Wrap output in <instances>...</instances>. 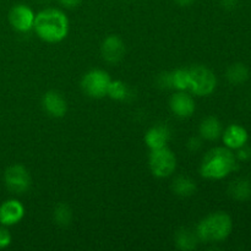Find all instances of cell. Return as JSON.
Here are the masks:
<instances>
[{"label":"cell","instance_id":"obj_11","mask_svg":"<svg viewBox=\"0 0 251 251\" xmlns=\"http://www.w3.org/2000/svg\"><path fill=\"white\" fill-rule=\"evenodd\" d=\"M42 107L47 114L53 118H63L68 112L66 100L56 91H49L43 96Z\"/></svg>","mask_w":251,"mask_h":251},{"label":"cell","instance_id":"obj_28","mask_svg":"<svg viewBox=\"0 0 251 251\" xmlns=\"http://www.w3.org/2000/svg\"><path fill=\"white\" fill-rule=\"evenodd\" d=\"M194 1H195V0H176V2H178L179 5H181V6H188V5L193 4Z\"/></svg>","mask_w":251,"mask_h":251},{"label":"cell","instance_id":"obj_13","mask_svg":"<svg viewBox=\"0 0 251 251\" xmlns=\"http://www.w3.org/2000/svg\"><path fill=\"white\" fill-rule=\"evenodd\" d=\"M25 216V207L20 201L7 200L0 206V223L2 226H14Z\"/></svg>","mask_w":251,"mask_h":251},{"label":"cell","instance_id":"obj_7","mask_svg":"<svg viewBox=\"0 0 251 251\" xmlns=\"http://www.w3.org/2000/svg\"><path fill=\"white\" fill-rule=\"evenodd\" d=\"M4 180L6 188L15 194H24L28 191L32 183L28 171L21 164L10 166L5 171Z\"/></svg>","mask_w":251,"mask_h":251},{"label":"cell","instance_id":"obj_2","mask_svg":"<svg viewBox=\"0 0 251 251\" xmlns=\"http://www.w3.org/2000/svg\"><path fill=\"white\" fill-rule=\"evenodd\" d=\"M237 157L228 147H215L203 157L200 173L203 178L220 180L237 169Z\"/></svg>","mask_w":251,"mask_h":251},{"label":"cell","instance_id":"obj_16","mask_svg":"<svg viewBox=\"0 0 251 251\" xmlns=\"http://www.w3.org/2000/svg\"><path fill=\"white\" fill-rule=\"evenodd\" d=\"M200 136L208 141H215L222 136V124L216 117H207L200 124Z\"/></svg>","mask_w":251,"mask_h":251},{"label":"cell","instance_id":"obj_24","mask_svg":"<svg viewBox=\"0 0 251 251\" xmlns=\"http://www.w3.org/2000/svg\"><path fill=\"white\" fill-rule=\"evenodd\" d=\"M235 157H237L238 159H240V161H248V159L251 158V149L245 147L244 145L243 147L238 149V153Z\"/></svg>","mask_w":251,"mask_h":251},{"label":"cell","instance_id":"obj_19","mask_svg":"<svg viewBox=\"0 0 251 251\" xmlns=\"http://www.w3.org/2000/svg\"><path fill=\"white\" fill-rule=\"evenodd\" d=\"M174 194L181 198H189V196L194 195L196 191V184L193 179L188 178V176H178L174 179L173 185H172Z\"/></svg>","mask_w":251,"mask_h":251},{"label":"cell","instance_id":"obj_22","mask_svg":"<svg viewBox=\"0 0 251 251\" xmlns=\"http://www.w3.org/2000/svg\"><path fill=\"white\" fill-rule=\"evenodd\" d=\"M127 95H129V91H127L126 85H125L123 81H110L109 87H108L107 91V96H109V97L114 100H126Z\"/></svg>","mask_w":251,"mask_h":251},{"label":"cell","instance_id":"obj_14","mask_svg":"<svg viewBox=\"0 0 251 251\" xmlns=\"http://www.w3.org/2000/svg\"><path fill=\"white\" fill-rule=\"evenodd\" d=\"M223 144L230 150H238L247 145L249 135L245 127L239 124H232L222 132Z\"/></svg>","mask_w":251,"mask_h":251},{"label":"cell","instance_id":"obj_17","mask_svg":"<svg viewBox=\"0 0 251 251\" xmlns=\"http://www.w3.org/2000/svg\"><path fill=\"white\" fill-rule=\"evenodd\" d=\"M228 193L234 200L247 201L251 198V183L248 179L239 178L230 183Z\"/></svg>","mask_w":251,"mask_h":251},{"label":"cell","instance_id":"obj_6","mask_svg":"<svg viewBox=\"0 0 251 251\" xmlns=\"http://www.w3.org/2000/svg\"><path fill=\"white\" fill-rule=\"evenodd\" d=\"M110 81L112 80L107 71L100 70V69H93L83 75L82 80H81V87L88 97L103 98L107 96Z\"/></svg>","mask_w":251,"mask_h":251},{"label":"cell","instance_id":"obj_4","mask_svg":"<svg viewBox=\"0 0 251 251\" xmlns=\"http://www.w3.org/2000/svg\"><path fill=\"white\" fill-rule=\"evenodd\" d=\"M190 86L189 91L199 97H206L213 93L217 86V78L212 70L203 65H196L189 69Z\"/></svg>","mask_w":251,"mask_h":251},{"label":"cell","instance_id":"obj_27","mask_svg":"<svg viewBox=\"0 0 251 251\" xmlns=\"http://www.w3.org/2000/svg\"><path fill=\"white\" fill-rule=\"evenodd\" d=\"M61 5L66 9H74V7L78 6V4L81 2V0H59Z\"/></svg>","mask_w":251,"mask_h":251},{"label":"cell","instance_id":"obj_8","mask_svg":"<svg viewBox=\"0 0 251 251\" xmlns=\"http://www.w3.org/2000/svg\"><path fill=\"white\" fill-rule=\"evenodd\" d=\"M34 19H36V14L33 10L29 6L24 4L15 5L9 14V21L14 29L21 33H26L33 29Z\"/></svg>","mask_w":251,"mask_h":251},{"label":"cell","instance_id":"obj_3","mask_svg":"<svg viewBox=\"0 0 251 251\" xmlns=\"http://www.w3.org/2000/svg\"><path fill=\"white\" fill-rule=\"evenodd\" d=\"M233 229V221L225 212H215L206 216L198 225L196 234L200 242L218 243L229 237Z\"/></svg>","mask_w":251,"mask_h":251},{"label":"cell","instance_id":"obj_25","mask_svg":"<svg viewBox=\"0 0 251 251\" xmlns=\"http://www.w3.org/2000/svg\"><path fill=\"white\" fill-rule=\"evenodd\" d=\"M201 142H202V141H201L200 137H196V136L191 137V139L188 141L189 150H190V151H193V152H196L198 150L201 149V146H202V144H201Z\"/></svg>","mask_w":251,"mask_h":251},{"label":"cell","instance_id":"obj_12","mask_svg":"<svg viewBox=\"0 0 251 251\" xmlns=\"http://www.w3.org/2000/svg\"><path fill=\"white\" fill-rule=\"evenodd\" d=\"M159 85L176 91H188L190 86V71L189 69H176L172 73H166L159 77Z\"/></svg>","mask_w":251,"mask_h":251},{"label":"cell","instance_id":"obj_29","mask_svg":"<svg viewBox=\"0 0 251 251\" xmlns=\"http://www.w3.org/2000/svg\"><path fill=\"white\" fill-rule=\"evenodd\" d=\"M42 1H47V0H42Z\"/></svg>","mask_w":251,"mask_h":251},{"label":"cell","instance_id":"obj_20","mask_svg":"<svg viewBox=\"0 0 251 251\" xmlns=\"http://www.w3.org/2000/svg\"><path fill=\"white\" fill-rule=\"evenodd\" d=\"M226 76H227V80L229 81L230 83H233V85H242L245 81H248L250 73L249 69H248L244 64L235 63L232 64V65L227 69Z\"/></svg>","mask_w":251,"mask_h":251},{"label":"cell","instance_id":"obj_1","mask_svg":"<svg viewBox=\"0 0 251 251\" xmlns=\"http://www.w3.org/2000/svg\"><path fill=\"white\" fill-rule=\"evenodd\" d=\"M33 29L42 41L59 43L68 36L69 19L61 10L48 7L36 15Z\"/></svg>","mask_w":251,"mask_h":251},{"label":"cell","instance_id":"obj_21","mask_svg":"<svg viewBox=\"0 0 251 251\" xmlns=\"http://www.w3.org/2000/svg\"><path fill=\"white\" fill-rule=\"evenodd\" d=\"M53 218L55 223L61 227H66L73 221V211L66 203H58L53 211Z\"/></svg>","mask_w":251,"mask_h":251},{"label":"cell","instance_id":"obj_18","mask_svg":"<svg viewBox=\"0 0 251 251\" xmlns=\"http://www.w3.org/2000/svg\"><path fill=\"white\" fill-rule=\"evenodd\" d=\"M176 247H178L180 250H184V251L194 250L196 247H198V243H199L198 234H196V232L194 233L193 230L184 228V229L179 230V232L176 233Z\"/></svg>","mask_w":251,"mask_h":251},{"label":"cell","instance_id":"obj_9","mask_svg":"<svg viewBox=\"0 0 251 251\" xmlns=\"http://www.w3.org/2000/svg\"><path fill=\"white\" fill-rule=\"evenodd\" d=\"M125 43L120 37L115 34L105 37L100 46V53L103 59L109 64H117L124 58L125 55Z\"/></svg>","mask_w":251,"mask_h":251},{"label":"cell","instance_id":"obj_23","mask_svg":"<svg viewBox=\"0 0 251 251\" xmlns=\"http://www.w3.org/2000/svg\"><path fill=\"white\" fill-rule=\"evenodd\" d=\"M11 244V234L4 227H0V249H5Z\"/></svg>","mask_w":251,"mask_h":251},{"label":"cell","instance_id":"obj_15","mask_svg":"<svg viewBox=\"0 0 251 251\" xmlns=\"http://www.w3.org/2000/svg\"><path fill=\"white\" fill-rule=\"evenodd\" d=\"M169 139H171V131L164 125H156L145 134V144L151 151L166 147Z\"/></svg>","mask_w":251,"mask_h":251},{"label":"cell","instance_id":"obj_26","mask_svg":"<svg viewBox=\"0 0 251 251\" xmlns=\"http://www.w3.org/2000/svg\"><path fill=\"white\" fill-rule=\"evenodd\" d=\"M221 5H222L223 9L226 10H233L238 6L239 4V0H220Z\"/></svg>","mask_w":251,"mask_h":251},{"label":"cell","instance_id":"obj_10","mask_svg":"<svg viewBox=\"0 0 251 251\" xmlns=\"http://www.w3.org/2000/svg\"><path fill=\"white\" fill-rule=\"evenodd\" d=\"M171 110L179 118H189L195 112V100L185 91H178L169 100Z\"/></svg>","mask_w":251,"mask_h":251},{"label":"cell","instance_id":"obj_5","mask_svg":"<svg viewBox=\"0 0 251 251\" xmlns=\"http://www.w3.org/2000/svg\"><path fill=\"white\" fill-rule=\"evenodd\" d=\"M176 168V154L168 147L152 150L150 154V169L156 178H167Z\"/></svg>","mask_w":251,"mask_h":251}]
</instances>
